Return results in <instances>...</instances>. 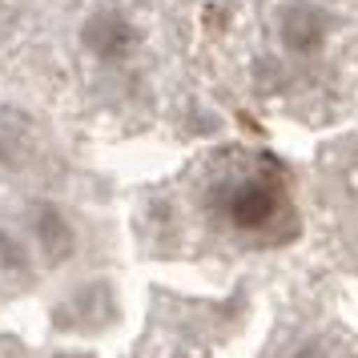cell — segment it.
I'll use <instances>...</instances> for the list:
<instances>
[{
    "label": "cell",
    "instance_id": "obj_1",
    "mask_svg": "<svg viewBox=\"0 0 358 358\" xmlns=\"http://www.w3.org/2000/svg\"><path fill=\"white\" fill-rule=\"evenodd\" d=\"M133 229L145 258L245 270L306 238V173L266 145L217 141L137 189Z\"/></svg>",
    "mask_w": 358,
    "mask_h": 358
},
{
    "label": "cell",
    "instance_id": "obj_2",
    "mask_svg": "<svg viewBox=\"0 0 358 358\" xmlns=\"http://www.w3.org/2000/svg\"><path fill=\"white\" fill-rule=\"evenodd\" d=\"M306 226L318 266L358 278V137L322 145L306 169Z\"/></svg>",
    "mask_w": 358,
    "mask_h": 358
},
{
    "label": "cell",
    "instance_id": "obj_3",
    "mask_svg": "<svg viewBox=\"0 0 358 358\" xmlns=\"http://www.w3.org/2000/svg\"><path fill=\"white\" fill-rule=\"evenodd\" d=\"M258 358H358V330L338 314L330 270L290 278Z\"/></svg>",
    "mask_w": 358,
    "mask_h": 358
},
{
    "label": "cell",
    "instance_id": "obj_4",
    "mask_svg": "<svg viewBox=\"0 0 358 358\" xmlns=\"http://www.w3.org/2000/svg\"><path fill=\"white\" fill-rule=\"evenodd\" d=\"M73 49L93 77H133L149 61L153 20L129 0H93L73 24Z\"/></svg>",
    "mask_w": 358,
    "mask_h": 358
},
{
    "label": "cell",
    "instance_id": "obj_5",
    "mask_svg": "<svg viewBox=\"0 0 358 358\" xmlns=\"http://www.w3.org/2000/svg\"><path fill=\"white\" fill-rule=\"evenodd\" d=\"M245 290H250V278H245L238 294L226 298L222 306L213 302H185V306H169L162 318V334H153L157 342V355L162 358H213L217 346L226 338H234V330L245 322Z\"/></svg>",
    "mask_w": 358,
    "mask_h": 358
},
{
    "label": "cell",
    "instance_id": "obj_6",
    "mask_svg": "<svg viewBox=\"0 0 358 358\" xmlns=\"http://www.w3.org/2000/svg\"><path fill=\"white\" fill-rule=\"evenodd\" d=\"M45 358H85V355H45Z\"/></svg>",
    "mask_w": 358,
    "mask_h": 358
}]
</instances>
